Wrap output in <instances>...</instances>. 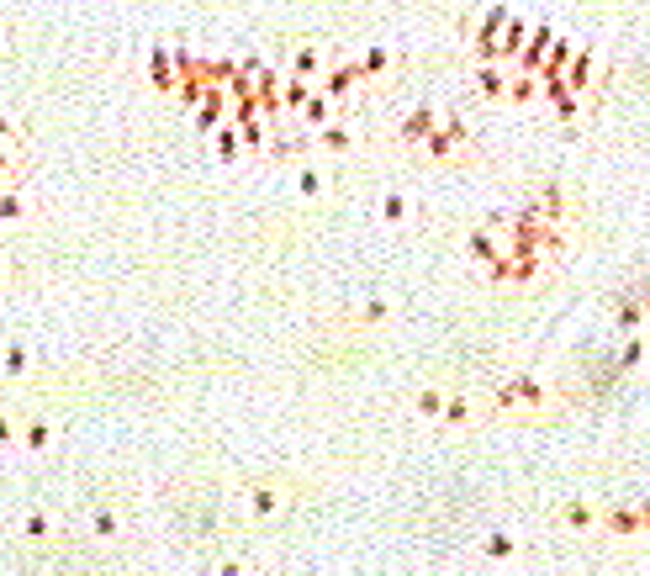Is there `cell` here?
<instances>
[{"label":"cell","instance_id":"6da1fadb","mask_svg":"<svg viewBox=\"0 0 650 576\" xmlns=\"http://www.w3.org/2000/svg\"><path fill=\"white\" fill-rule=\"evenodd\" d=\"M545 407H555V386L540 381L534 370H513L492 392V413H545Z\"/></svg>","mask_w":650,"mask_h":576},{"label":"cell","instance_id":"7a4b0ae2","mask_svg":"<svg viewBox=\"0 0 650 576\" xmlns=\"http://www.w3.org/2000/svg\"><path fill=\"white\" fill-rule=\"evenodd\" d=\"M429 159H471L476 154V127L466 122V111H439V127L423 138Z\"/></svg>","mask_w":650,"mask_h":576},{"label":"cell","instance_id":"3957f363","mask_svg":"<svg viewBox=\"0 0 650 576\" xmlns=\"http://www.w3.org/2000/svg\"><path fill=\"white\" fill-rule=\"evenodd\" d=\"M365 80H360V69H355V59H328V69L318 74V96L323 101H333L349 117L355 111V90H360Z\"/></svg>","mask_w":650,"mask_h":576},{"label":"cell","instance_id":"277c9868","mask_svg":"<svg viewBox=\"0 0 650 576\" xmlns=\"http://www.w3.org/2000/svg\"><path fill=\"white\" fill-rule=\"evenodd\" d=\"M85 534H90V540H101V545L122 540V534H127V513H122V503H111V497H96V503H90V513H85Z\"/></svg>","mask_w":650,"mask_h":576},{"label":"cell","instance_id":"5b68a950","mask_svg":"<svg viewBox=\"0 0 650 576\" xmlns=\"http://www.w3.org/2000/svg\"><path fill=\"white\" fill-rule=\"evenodd\" d=\"M323 69H328V48H323V43H312V37L291 43V59H286V74H291V80L318 85V74H323Z\"/></svg>","mask_w":650,"mask_h":576},{"label":"cell","instance_id":"8992f818","mask_svg":"<svg viewBox=\"0 0 650 576\" xmlns=\"http://www.w3.org/2000/svg\"><path fill=\"white\" fill-rule=\"evenodd\" d=\"M244 508H249L254 524H265V518H275L286 508V487H281V481H249V487H244Z\"/></svg>","mask_w":650,"mask_h":576},{"label":"cell","instance_id":"52a82bcc","mask_svg":"<svg viewBox=\"0 0 650 576\" xmlns=\"http://www.w3.org/2000/svg\"><path fill=\"white\" fill-rule=\"evenodd\" d=\"M513 244H508V233L503 228H476L471 238H466V254H471V265H481V270H492L497 259H503Z\"/></svg>","mask_w":650,"mask_h":576},{"label":"cell","instance_id":"ba28073f","mask_svg":"<svg viewBox=\"0 0 650 576\" xmlns=\"http://www.w3.org/2000/svg\"><path fill=\"white\" fill-rule=\"evenodd\" d=\"M598 529L619 534V540H629V534H645V503H614V508H598Z\"/></svg>","mask_w":650,"mask_h":576},{"label":"cell","instance_id":"9c48e42d","mask_svg":"<svg viewBox=\"0 0 650 576\" xmlns=\"http://www.w3.org/2000/svg\"><path fill=\"white\" fill-rule=\"evenodd\" d=\"M434 127H439V106H413V111H407V117L392 127V138L407 143V148H423V138H429Z\"/></svg>","mask_w":650,"mask_h":576},{"label":"cell","instance_id":"30bf717a","mask_svg":"<svg viewBox=\"0 0 650 576\" xmlns=\"http://www.w3.org/2000/svg\"><path fill=\"white\" fill-rule=\"evenodd\" d=\"M355 143H360V127L349 122V117H333L328 127H318V133H312V148H323V154H349Z\"/></svg>","mask_w":650,"mask_h":576},{"label":"cell","instance_id":"8fae6325","mask_svg":"<svg viewBox=\"0 0 650 576\" xmlns=\"http://www.w3.org/2000/svg\"><path fill=\"white\" fill-rule=\"evenodd\" d=\"M355 69H360L365 85H370V80H386V74L397 69V53L386 48V43H365V48L355 53Z\"/></svg>","mask_w":650,"mask_h":576},{"label":"cell","instance_id":"7c38bea8","mask_svg":"<svg viewBox=\"0 0 650 576\" xmlns=\"http://www.w3.org/2000/svg\"><path fill=\"white\" fill-rule=\"evenodd\" d=\"M148 85L164 90V96H180V74H175V59H170V43H154V53H148Z\"/></svg>","mask_w":650,"mask_h":576},{"label":"cell","instance_id":"4fadbf2b","mask_svg":"<svg viewBox=\"0 0 650 576\" xmlns=\"http://www.w3.org/2000/svg\"><path fill=\"white\" fill-rule=\"evenodd\" d=\"M291 191L302 201H328L333 196V175L323 170V164H302V170L291 175Z\"/></svg>","mask_w":650,"mask_h":576},{"label":"cell","instance_id":"5bb4252c","mask_svg":"<svg viewBox=\"0 0 650 576\" xmlns=\"http://www.w3.org/2000/svg\"><path fill=\"white\" fill-rule=\"evenodd\" d=\"M16 534L32 540V545H48L53 534H59V513H53V508H27L22 518H16Z\"/></svg>","mask_w":650,"mask_h":576},{"label":"cell","instance_id":"9a60e30c","mask_svg":"<svg viewBox=\"0 0 650 576\" xmlns=\"http://www.w3.org/2000/svg\"><path fill=\"white\" fill-rule=\"evenodd\" d=\"M508 64H476L471 80H476V96L481 101H508Z\"/></svg>","mask_w":650,"mask_h":576},{"label":"cell","instance_id":"2e32d148","mask_svg":"<svg viewBox=\"0 0 650 576\" xmlns=\"http://www.w3.org/2000/svg\"><path fill=\"white\" fill-rule=\"evenodd\" d=\"M191 106H196V133H217V127L228 122V96H222V90H201Z\"/></svg>","mask_w":650,"mask_h":576},{"label":"cell","instance_id":"e0dca14e","mask_svg":"<svg viewBox=\"0 0 650 576\" xmlns=\"http://www.w3.org/2000/svg\"><path fill=\"white\" fill-rule=\"evenodd\" d=\"M392 312H397L392 296H386V291H370V296H360L355 323H360V328H381V323H392Z\"/></svg>","mask_w":650,"mask_h":576},{"label":"cell","instance_id":"ac0fdd59","mask_svg":"<svg viewBox=\"0 0 650 576\" xmlns=\"http://www.w3.org/2000/svg\"><path fill=\"white\" fill-rule=\"evenodd\" d=\"M32 365H37V360H32V349H27L22 339H11L6 349H0V376H6V381H27Z\"/></svg>","mask_w":650,"mask_h":576},{"label":"cell","instance_id":"d6986e66","mask_svg":"<svg viewBox=\"0 0 650 576\" xmlns=\"http://www.w3.org/2000/svg\"><path fill=\"white\" fill-rule=\"evenodd\" d=\"M476 418H481V402L476 397H460V392L444 397V413H439L444 429H466V423H476Z\"/></svg>","mask_w":650,"mask_h":576},{"label":"cell","instance_id":"ffe728a7","mask_svg":"<svg viewBox=\"0 0 650 576\" xmlns=\"http://www.w3.org/2000/svg\"><path fill=\"white\" fill-rule=\"evenodd\" d=\"M32 217V196L16 185V191H0V228H22Z\"/></svg>","mask_w":650,"mask_h":576},{"label":"cell","instance_id":"44dd1931","mask_svg":"<svg viewBox=\"0 0 650 576\" xmlns=\"http://www.w3.org/2000/svg\"><path fill=\"white\" fill-rule=\"evenodd\" d=\"M413 217H418L413 196H402V191H386L381 196V222H386V228H407Z\"/></svg>","mask_w":650,"mask_h":576},{"label":"cell","instance_id":"7402d4cb","mask_svg":"<svg viewBox=\"0 0 650 576\" xmlns=\"http://www.w3.org/2000/svg\"><path fill=\"white\" fill-rule=\"evenodd\" d=\"M555 524H566V529H577V534L598 529V503H561V508H555Z\"/></svg>","mask_w":650,"mask_h":576},{"label":"cell","instance_id":"603a6c76","mask_svg":"<svg viewBox=\"0 0 650 576\" xmlns=\"http://www.w3.org/2000/svg\"><path fill=\"white\" fill-rule=\"evenodd\" d=\"M524 37H529V27L518 22V16H508V22H503V32H497V64L518 59V53H524Z\"/></svg>","mask_w":650,"mask_h":576},{"label":"cell","instance_id":"cb8c5ba5","mask_svg":"<svg viewBox=\"0 0 650 576\" xmlns=\"http://www.w3.org/2000/svg\"><path fill=\"white\" fill-rule=\"evenodd\" d=\"M16 444H22L27 455H43L53 444V423L48 418H22V439H16Z\"/></svg>","mask_w":650,"mask_h":576},{"label":"cell","instance_id":"d4e9b609","mask_svg":"<svg viewBox=\"0 0 650 576\" xmlns=\"http://www.w3.org/2000/svg\"><path fill=\"white\" fill-rule=\"evenodd\" d=\"M518 545H524V540H518L513 529H492L487 540H481V555H487V561H513Z\"/></svg>","mask_w":650,"mask_h":576},{"label":"cell","instance_id":"484cf974","mask_svg":"<svg viewBox=\"0 0 650 576\" xmlns=\"http://www.w3.org/2000/svg\"><path fill=\"white\" fill-rule=\"evenodd\" d=\"M614 323H619V333H629V339L640 333V323H645V302H640V291H629L624 302L614 307Z\"/></svg>","mask_w":650,"mask_h":576},{"label":"cell","instance_id":"4316f807","mask_svg":"<svg viewBox=\"0 0 650 576\" xmlns=\"http://www.w3.org/2000/svg\"><path fill=\"white\" fill-rule=\"evenodd\" d=\"M22 148H27V127L11 117V111H0V154H11V159H22Z\"/></svg>","mask_w":650,"mask_h":576},{"label":"cell","instance_id":"83f0119b","mask_svg":"<svg viewBox=\"0 0 650 576\" xmlns=\"http://www.w3.org/2000/svg\"><path fill=\"white\" fill-rule=\"evenodd\" d=\"M307 96H312V85H307V80H291V74H286L281 90H275V101H281V117H286V111H302Z\"/></svg>","mask_w":650,"mask_h":576},{"label":"cell","instance_id":"f1b7e54d","mask_svg":"<svg viewBox=\"0 0 650 576\" xmlns=\"http://www.w3.org/2000/svg\"><path fill=\"white\" fill-rule=\"evenodd\" d=\"M444 397H450V392H439V386H423V392L413 397V413H418V418H429V423H439Z\"/></svg>","mask_w":650,"mask_h":576},{"label":"cell","instance_id":"f546056e","mask_svg":"<svg viewBox=\"0 0 650 576\" xmlns=\"http://www.w3.org/2000/svg\"><path fill=\"white\" fill-rule=\"evenodd\" d=\"M534 96H540V80H534V74H518V69H513V74H508V101H513V106H529Z\"/></svg>","mask_w":650,"mask_h":576},{"label":"cell","instance_id":"4dcf8cb0","mask_svg":"<svg viewBox=\"0 0 650 576\" xmlns=\"http://www.w3.org/2000/svg\"><path fill=\"white\" fill-rule=\"evenodd\" d=\"M212 138H217V159H222V164H233L238 154H244V143H238V127H233V122H222Z\"/></svg>","mask_w":650,"mask_h":576},{"label":"cell","instance_id":"1f68e13d","mask_svg":"<svg viewBox=\"0 0 650 576\" xmlns=\"http://www.w3.org/2000/svg\"><path fill=\"white\" fill-rule=\"evenodd\" d=\"M16 439H22V423H16L11 413H0V450H11Z\"/></svg>","mask_w":650,"mask_h":576},{"label":"cell","instance_id":"d6a6232c","mask_svg":"<svg viewBox=\"0 0 650 576\" xmlns=\"http://www.w3.org/2000/svg\"><path fill=\"white\" fill-rule=\"evenodd\" d=\"M212 576H254V566H249V561H233V555H228V561H222Z\"/></svg>","mask_w":650,"mask_h":576},{"label":"cell","instance_id":"836d02e7","mask_svg":"<svg viewBox=\"0 0 650 576\" xmlns=\"http://www.w3.org/2000/svg\"><path fill=\"white\" fill-rule=\"evenodd\" d=\"M640 365V339H629V349H624V370H635Z\"/></svg>","mask_w":650,"mask_h":576},{"label":"cell","instance_id":"e575fe53","mask_svg":"<svg viewBox=\"0 0 650 576\" xmlns=\"http://www.w3.org/2000/svg\"><path fill=\"white\" fill-rule=\"evenodd\" d=\"M11 275H16V265H11V259H6V254H0V286H6V281H11Z\"/></svg>","mask_w":650,"mask_h":576},{"label":"cell","instance_id":"d590c367","mask_svg":"<svg viewBox=\"0 0 650 576\" xmlns=\"http://www.w3.org/2000/svg\"><path fill=\"white\" fill-rule=\"evenodd\" d=\"M0 43H6V22H0Z\"/></svg>","mask_w":650,"mask_h":576}]
</instances>
